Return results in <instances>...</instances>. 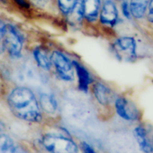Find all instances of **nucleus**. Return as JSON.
Here are the masks:
<instances>
[{
	"instance_id": "obj_16",
	"label": "nucleus",
	"mask_w": 153,
	"mask_h": 153,
	"mask_svg": "<svg viewBox=\"0 0 153 153\" xmlns=\"http://www.w3.org/2000/svg\"><path fill=\"white\" fill-rule=\"evenodd\" d=\"M0 151L5 152H23L15 145L11 137L4 134H0Z\"/></svg>"
},
{
	"instance_id": "obj_11",
	"label": "nucleus",
	"mask_w": 153,
	"mask_h": 153,
	"mask_svg": "<svg viewBox=\"0 0 153 153\" xmlns=\"http://www.w3.org/2000/svg\"><path fill=\"white\" fill-rule=\"evenodd\" d=\"M73 65L76 71V74L79 79V88L81 91L87 92L88 90V86L92 82L91 75L85 67L77 61H73Z\"/></svg>"
},
{
	"instance_id": "obj_14",
	"label": "nucleus",
	"mask_w": 153,
	"mask_h": 153,
	"mask_svg": "<svg viewBox=\"0 0 153 153\" xmlns=\"http://www.w3.org/2000/svg\"><path fill=\"white\" fill-rule=\"evenodd\" d=\"M68 21L73 25H77L81 23L84 18L83 9H82V0H79L71 11L67 15Z\"/></svg>"
},
{
	"instance_id": "obj_13",
	"label": "nucleus",
	"mask_w": 153,
	"mask_h": 153,
	"mask_svg": "<svg viewBox=\"0 0 153 153\" xmlns=\"http://www.w3.org/2000/svg\"><path fill=\"white\" fill-rule=\"evenodd\" d=\"M150 0H130L129 7L132 16L137 19L143 17Z\"/></svg>"
},
{
	"instance_id": "obj_6",
	"label": "nucleus",
	"mask_w": 153,
	"mask_h": 153,
	"mask_svg": "<svg viewBox=\"0 0 153 153\" xmlns=\"http://www.w3.org/2000/svg\"><path fill=\"white\" fill-rule=\"evenodd\" d=\"M117 114L124 120L134 121L138 120L140 113L136 105L124 97H117L114 101Z\"/></svg>"
},
{
	"instance_id": "obj_23",
	"label": "nucleus",
	"mask_w": 153,
	"mask_h": 153,
	"mask_svg": "<svg viewBox=\"0 0 153 153\" xmlns=\"http://www.w3.org/2000/svg\"><path fill=\"white\" fill-rule=\"evenodd\" d=\"M16 4L20 7L24 8H28L29 7V3L27 2L26 0H14Z\"/></svg>"
},
{
	"instance_id": "obj_2",
	"label": "nucleus",
	"mask_w": 153,
	"mask_h": 153,
	"mask_svg": "<svg viewBox=\"0 0 153 153\" xmlns=\"http://www.w3.org/2000/svg\"><path fill=\"white\" fill-rule=\"evenodd\" d=\"M42 144L46 150L50 152H78L76 143L70 137L61 134H46L42 138Z\"/></svg>"
},
{
	"instance_id": "obj_1",
	"label": "nucleus",
	"mask_w": 153,
	"mask_h": 153,
	"mask_svg": "<svg viewBox=\"0 0 153 153\" xmlns=\"http://www.w3.org/2000/svg\"><path fill=\"white\" fill-rule=\"evenodd\" d=\"M8 103L14 115L20 120L32 123L42 120L39 103L28 88L20 86L14 88L8 97Z\"/></svg>"
},
{
	"instance_id": "obj_19",
	"label": "nucleus",
	"mask_w": 153,
	"mask_h": 153,
	"mask_svg": "<svg viewBox=\"0 0 153 153\" xmlns=\"http://www.w3.org/2000/svg\"><path fill=\"white\" fill-rule=\"evenodd\" d=\"M50 0H28L31 4L39 9H44L48 6Z\"/></svg>"
},
{
	"instance_id": "obj_26",
	"label": "nucleus",
	"mask_w": 153,
	"mask_h": 153,
	"mask_svg": "<svg viewBox=\"0 0 153 153\" xmlns=\"http://www.w3.org/2000/svg\"><path fill=\"white\" fill-rule=\"evenodd\" d=\"M2 1H5V0H2Z\"/></svg>"
},
{
	"instance_id": "obj_18",
	"label": "nucleus",
	"mask_w": 153,
	"mask_h": 153,
	"mask_svg": "<svg viewBox=\"0 0 153 153\" xmlns=\"http://www.w3.org/2000/svg\"><path fill=\"white\" fill-rule=\"evenodd\" d=\"M121 9L122 14L127 18V19H131V10H130L129 3L128 0H121Z\"/></svg>"
},
{
	"instance_id": "obj_24",
	"label": "nucleus",
	"mask_w": 153,
	"mask_h": 153,
	"mask_svg": "<svg viewBox=\"0 0 153 153\" xmlns=\"http://www.w3.org/2000/svg\"><path fill=\"white\" fill-rule=\"evenodd\" d=\"M4 128V123H2L1 121H0V131H2V130H3Z\"/></svg>"
},
{
	"instance_id": "obj_10",
	"label": "nucleus",
	"mask_w": 153,
	"mask_h": 153,
	"mask_svg": "<svg viewBox=\"0 0 153 153\" xmlns=\"http://www.w3.org/2000/svg\"><path fill=\"white\" fill-rule=\"evenodd\" d=\"M102 0H82L84 18L90 22L97 20Z\"/></svg>"
},
{
	"instance_id": "obj_4",
	"label": "nucleus",
	"mask_w": 153,
	"mask_h": 153,
	"mask_svg": "<svg viewBox=\"0 0 153 153\" xmlns=\"http://www.w3.org/2000/svg\"><path fill=\"white\" fill-rule=\"evenodd\" d=\"M23 37L20 32L12 25L6 26V31L3 38V45L12 58L17 59L21 56Z\"/></svg>"
},
{
	"instance_id": "obj_8",
	"label": "nucleus",
	"mask_w": 153,
	"mask_h": 153,
	"mask_svg": "<svg viewBox=\"0 0 153 153\" xmlns=\"http://www.w3.org/2000/svg\"><path fill=\"white\" fill-rule=\"evenodd\" d=\"M93 93L98 102L105 106L111 105L116 100L112 89L102 82H97L93 84Z\"/></svg>"
},
{
	"instance_id": "obj_17",
	"label": "nucleus",
	"mask_w": 153,
	"mask_h": 153,
	"mask_svg": "<svg viewBox=\"0 0 153 153\" xmlns=\"http://www.w3.org/2000/svg\"><path fill=\"white\" fill-rule=\"evenodd\" d=\"M78 1L79 0H57V3L61 13L67 15L74 7Z\"/></svg>"
},
{
	"instance_id": "obj_21",
	"label": "nucleus",
	"mask_w": 153,
	"mask_h": 153,
	"mask_svg": "<svg viewBox=\"0 0 153 153\" xmlns=\"http://www.w3.org/2000/svg\"><path fill=\"white\" fill-rule=\"evenodd\" d=\"M149 13H148V19L149 22L153 23V0H150L149 2Z\"/></svg>"
},
{
	"instance_id": "obj_15",
	"label": "nucleus",
	"mask_w": 153,
	"mask_h": 153,
	"mask_svg": "<svg viewBox=\"0 0 153 153\" xmlns=\"http://www.w3.org/2000/svg\"><path fill=\"white\" fill-rule=\"evenodd\" d=\"M33 55L39 67H40L43 69L46 70V71H49L50 69L52 64L51 59L48 57L46 53L41 48H35L33 51Z\"/></svg>"
},
{
	"instance_id": "obj_7",
	"label": "nucleus",
	"mask_w": 153,
	"mask_h": 153,
	"mask_svg": "<svg viewBox=\"0 0 153 153\" xmlns=\"http://www.w3.org/2000/svg\"><path fill=\"white\" fill-rule=\"evenodd\" d=\"M99 19L102 25L114 27L118 19V10L112 0H104L100 10Z\"/></svg>"
},
{
	"instance_id": "obj_3",
	"label": "nucleus",
	"mask_w": 153,
	"mask_h": 153,
	"mask_svg": "<svg viewBox=\"0 0 153 153\" xmlns=\"http://www.w3.org/2000/svg\"><path fill=\"white\" fill-rule=\"evenodd\" d=\"M112 49L116 57L122 62H132L136 58V42L134 38L122 36L115 40Z\"/></svg>"
},
{
	"instance_id": "obj_22",
	"label": "nucleus",
	"mask_w": 153,
	"mask_h": 153,
	"mask_svg": "<svg viewBox=\"0 0 153 153\" xmlns=\"http://www.w3.org/2000/svg\"><path fill=\"white\" fill-rule=\"evenodd\" d=\"M82 147L85 152H89V153L94 152V149L91 147V145L87 143L86 142H83V143H82Z\"/></svg>"
},
{
	"instance_id": "obj_25",
	"label": "nucleus",
	"mask_w": 153,
	"mask_h": 153,
	"mask_svg": "<svg viewBox=\"0 0 153 153\" xmlns=\"http://www.w3.org/2000/svg\"><path fill=\"white\" fill-rule=\"evenodd\" d=\"M112 1H121V0H112Z\"/></svg>"
},
{
	"instance_id": "obj_12",
	"label": "nucleus",
	"mask_w": 153,
	"mask_h": 153,
	"mask_svg": "<svg viewBox=\"0 0 153 153\" xmlns=\"http://www.w3.org/2000/svg\"><path fill=\"white\" fill-rule=\"evenodd\" d=\"M41 108L48 114H53L57 111L58 103L56 97L50 94H42L40 96Z\"/></svg>"
},
{
	"instance_id": "obj_9",
	"label": "nucleus",
	"mask_w": 153,
	"mask_h": 153,
	"mask_svg": "<svg viewBox=\"0 0 153 153\" xmlns=\"http://www.w3.org/2000/svg\"><path fill=\"white\" fill-rule=\"evenodd\" d=\"M134 135L140 146V149L144 152L153 151V139L149 135V131L143 126H137L134 130Z\"/></svg>"
},
{
	"instance_id": "obj_20",
	"label": "nucleus",
	"mask_w": 153,
	"mask_h": 153,
	"mask_svg": "<svg viewBox=\"0 0 153 153\" xmlns=\"http://www.w3.org/2000/svg\"><path fill=\"white\" fill-rule=\"evenodd\" d=\"M6 31V25L4 22L2 20H0V42L4 38V33ZM1 48H4V45H0V51H1Z\"/></svg>"
},
{
	"instance_id": "obj_5",
	"label": "nucleus",
	"mask_w": 153,
	"mask_h": 153,
	"mask_svg": "<svg viewBox=\"0 0 153 153\" xmlns=\"http://www.w3.org/2000/svg\"><path fill=\"white\" fill-rule=\"evenodd\" d=\"M51 62L61 79L70 82L74 79V66L73 62L60 51H55L52 54Z\"/></svg>"
}]
</instances>
